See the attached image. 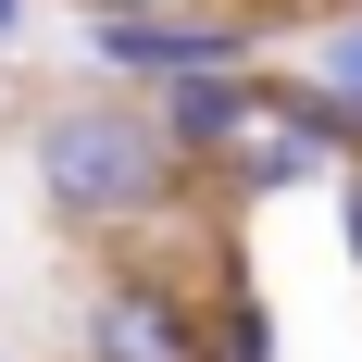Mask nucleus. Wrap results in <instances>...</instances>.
Segmentation results:
<instances>
[{
  "label": "nucleus",
  "instance_id": "f257e3e1",
  "mask_svg": "<svg viewBox=\"0 0 362 362\" xmlns=\"http://www.w3.org/2000/svg\"><path fill=\"white\" fill-rule=\"evenodd\" d=\"M25 175H37V213L75 225V238H138V225L187 213V163L163 138V112L138 88H75V100H37L25 125Z\"/></svg>",
  "mask_w": 362,
  "mask_h": 362
},
{
  "label": "nucleus",
  "instance_id": "f03ea898",
  "mask_svg": "<svg viewBox=\"0 0 362 362\" xmlns=\"http://www.w3.org/2000/svg\"><path fill=\"white\" fill-rule=\"evenodd\" d=\"M75 362H213V300L125 250L75 313Z\"/></svg>",
  "mask_w": 362,
  "mask_h": 362
},
{
  "label": "nucleus",
  "instance_id": "7ed1b4c3",
  "mask_svg": "<svg viewBox=\"0 0 362 362\" xmlns=\"http://www.w3.org/2000/svg\"><path fill=\"white\" fill-rule=\"evenodd\" d=\"M88 63L163 100L187 75H250L262 63V13H88Z\"/></svg>",
  "mask_w": 362,
  "mask_h": 362
},
{
  "label": "nucleus",
  "instance_id": "20e7f679",
  "mask_svg": "<svg viewBox=\"0 0 362 362\" xmlns=\"http://www.w3.org/2000/svg\"><path fill=\"white\" fill-rule=\"evenodd\" d=\"M150 112H163V138H175V163H187V175H213L225 150L262 125V63H250V75H187V88H163Z\"/></svg>",
  "mask_w": 362,
  "mask_h": 362
},
{
  "label": "nucleus",
  "instance_id": "39448f33",
  "mask_svg": "<svg viewBox=\"0 0 362 362\" xmlns=\"http://www.w3.org/2000/svg\"><path fill=\"white\" fill-rule=\"evenodd\" d=\"M313 88H325L337 112H362V0L313 25Z\"/></svg>",
  "mask_w": 362,
  "mask_h": 362
},
{
  "label": "nucleus",
  "instance_id": "423d86ee",
  "mask_svg": "<svg viewBox=\"0 0 362 362\" xmlns=\"http://www.w3.org/2000/svg\"><path fill=\"white\" fill-rule=\"evenodd\" d=\"M75 13H200V0H75Z\"/></svg>",
  "mask_w": 362,
  "mask_h": 362
},
{
  "label": "nucleus",
  "instance_id": "0eeeda50",
  "mask_svg": "<svg viewBox=\"0 0 362 362\" xmlns=\"http://www.w3.org/2000/svg\"><path fill=\"white\" fill-rule=\"evenodd\" d=\"M13 37H25V0H0V50H13Z\"/></svg>",
  "mask_w": 362,
  "mask_h": 362
}]
</instances>
